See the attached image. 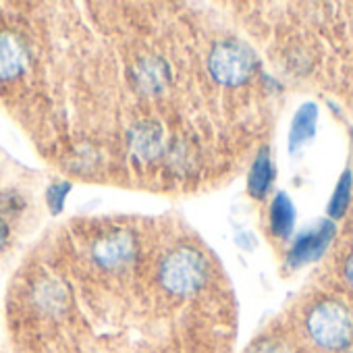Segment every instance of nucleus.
Segmentation results:
<instances>
[{"label": "nucleus", "mask_w": 353, "mask_h": 353, "mask_svg": "<svg viewBox=\"0 0 353 353\" xmlns=\"http://www.w3.org/2000/svg\"><path fill=\"white\" fill-rule=\"evenodd\" d=\"M258 59L254 50L237 40H223L212 46L208 57L210 75L223 85H241L256 71Z\"/></svg>", "instance_id": "obj_1"}, {"label": "nucleus", "mask_w": 353, "mask_h": 353, "mask_svg": "<svg viewBox=\"0 0 353 353\" xmlns=\"http://www.w3.org/2000/svg\"><path fill=\"white\" fill-rule=\"evenodd\" d=\"M307 330L322 347L339 349L347 345L353 334V318L345 305L336 301H322L310 312Z\"/></svg>", "instance_id": "obj_2"}, {"label": "nucleus", "mask_w": 353, "mask_h": 353, "mask_svg": "<svg viewBox=\"0 0 353 353\" xmlns=\"http://www.w3.org/2000/svg\"><path fill=\"white\" fill-rule=\"evenodd\" d=\"M332 237H334V225L330 221H324L316 229L305 231L303 235H299L295 239V243H293V248H291V252L287 256L289 266L297 268V266H303L307 262H314V260L322 258V254L326 252Z\"/></svg>", "instance_id": "obj_3"}, {"label": "nucleus", "mask_w": 353, "mask_h": 353, "mask_svg": "<svg viewBox=\"0 0 353 353\" xmlns=\"http://www.w3.org/2000/svg\"><path fill=\"white\" fill-rule=\"evenodd\" d=\"M28 63H30L28 46L13 32L0 34V81L9 83L21 77Z\"/></svg>", "instance_id": "obj_4"}, {"label": "nucleus", "mask_w": 353, "mask_h": 353, "mask_svg": "<svg viewBox=\"0 0 353 353\" xmlns=\"http://www.w3.org/2000/svg\"><path fill=\"white\" fill-rule=\"evenodd\" d=\"M316 121H318V108L316 104H303L293 123H291V133H289V148L291 152H297L305 141H310L316 133Z\"/></svg>", "instance_id": "obj_5"}, {"label": "nucleus", "mask_w": 353, "mask_h": 353, "mask_svg": "<svg viewBox=\"0 0 353 353\" xmlns=\"http://www.w3.org/2000/svg\"><path fill=\"white\" fill-rule=\"evenodd\" d=\"M295 225V208L287 194H276L270 208V229L276 237H287Z\"/></svg>", "instance_id": "obj_6"}, {"label": "nucleus", "mask_w": 353, "mask_h": 353, "mask_svg": "<svg viewBox=\"0 0 353 353\" xmlns=\"http://www.w3.org/2000/svg\"><path fill=\"white\" fill-rule=\"evenodd\" d=\"M272 174H274V170H272V162H270V152H268V148H264L258 154V158L252 166V172H250V185L248 188H250V194L254 198L266 196V192L272 183Z\"/></svg>", "instance_id": "obj_7"}, {"label": "nucleus", "mask_w": 353, "mask_h": 353, "mask_svg": "<svg viewBox=\"0 0 353 353\" xmlns=\"http://www.w3.org/2000/svg\"><path fill=\"white\" fill-rule=\"evenodd\" d=\"M349 196H351V172L345 170L341 174V181H339V185L334 190V196L330 200V206H328L330 216H334V219L343 216V212H345V208L349 204Z\"/></svg>", "instance_id": "obj_8"}, {"label": "nucleus", "mask_w": 353, "mask_h": 353, "mask_svg": "<svg viewBox=\"0 0 353 353\" xmlns=\"http://www.w3.org/2000/svg\"><path fill=\"white\" fill-rule=\"evenodd\" d=\"M67 192H69V185H67V183H59V185L50 188L48 200H50V208H52L54 212H59V210L63 208V202H65Z\"/></svg>", "instance_id": "obj_9"}, {"label": "nucleus", "mask_w": 353, "mask_h": 353, "mask_svg": "<svg viewBox=\"0 0 353 353\" xmlns=\"http://www.w3.org/2000/svg\"><path fill=\"white\" fill-rule=\"evenodd\" d=\"M7 239H9V227L3 219H0V248L7 243Z\"/></svg>", "instance_id": "obj_10"}, {"label": "nucleus", "mask_w": 353, "mask_h": 353, "mask_svg": "<svg viewBox=\"0 0 353 353\" xmlns=\"http://www.w3.org/2000/svg\"><path fill=\"white\" fill-rule=\"evenodd\" d=\"M347 276H349V281L353 283V256H351V260H349V264H347Z\"/></svg>", "instance_id": "obj_11"}, {"label": "nucleus", "mask_w": 353, "mask_h": 353, "mask_svg": "<svg viewBox=\"0 0 353 353\" xmlns=\"http://www.w3.org/2000/svg\"><path fill=\"white\" fill-rule=\"evenodd\" d=\"M351 135H353V129H351Z\"/></svg>", "instance_id": "obj_12"}]
</instances>
